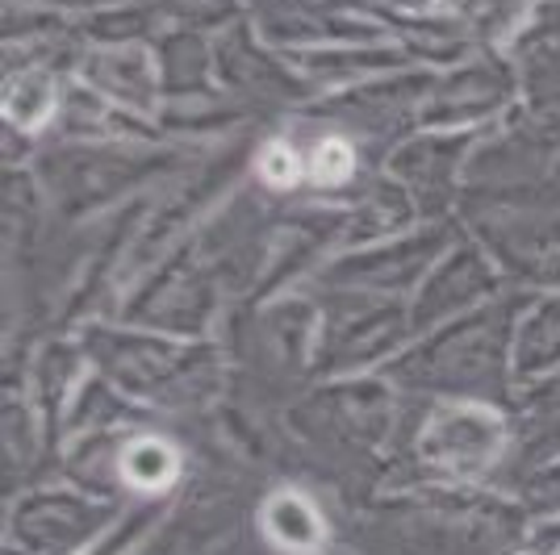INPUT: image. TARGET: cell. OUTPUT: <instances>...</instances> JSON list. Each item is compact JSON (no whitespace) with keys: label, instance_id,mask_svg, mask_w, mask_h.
Here are the masks:
<instances>
[{"label":"cell","instance_id":"cell-2","mask_svg":"<svg viewBox=\"0 0 560 555\" xmlns=\"http://www.w3.org/2000/svg\"><path fill=\"white\" fill-rule=\"evenodd\" d=\"M351 146L343 139H323L318 142V151L310 155L305 163V176L314 180V185H343L351 176Z\"/></svg>","mask_w":560,"mask_h":555},{"label":"cell","instance_id":"cell-1","mask_svg":"<svg viewBox=\"0 0 560 555\" xmlns=\"http://www.w3.org/2000/svg\"><path fill=\"white\" fill-rule=\"evenodd\" d=\"M264 527H268V539L284 547V552H314L323 539H327V527L318 518V509L310 506L298 493H280L268 501L264 509Z\"/></svg>","mask_w":560,"mask_h":555},{"label":"cell","instance_id":"cell-3","mask_svg":"<svg viewBox=\"0 0 560 555\" xmlns=\"http://www.w3.org/2000/svg\"><path fill=\"white\" fill-rule=\"evenodd\" d=\"M259 176L272 188H293L305 176V163L289 151V142H268L259 155Z\"/></svg>","mask_w":560,"mask_h":555}]
</instances>
